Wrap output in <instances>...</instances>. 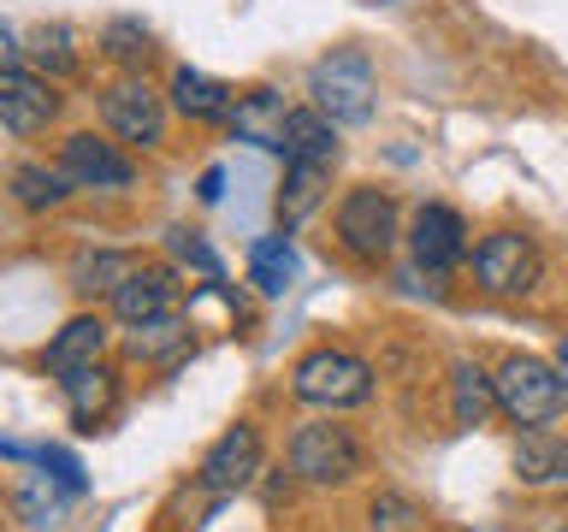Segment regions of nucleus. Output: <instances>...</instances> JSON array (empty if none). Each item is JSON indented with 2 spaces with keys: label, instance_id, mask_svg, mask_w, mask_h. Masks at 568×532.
I'll use <instances>...</instances> for the list:
<instances>
[{
  "label": "nucleus",
  "instance_id": "nucleus-1",
  "mask_svg": "<svg viewBox=\"0 0 568 532\" xmlns=\"http://www.w3.org/2000/svg\"><path fill=\"white\" fill-rule=\"evenodd\" d=\"M291 390H296V402L326 408V415H337V408H362L373 397V367L362 361V355L326 344V349H308L291 367Z\"/></svg>",
  "mask_w": 568,
  "mask_h": 532
},
{
  "label": "nucleus",
  "instance_id": "nucleus-24",
  "mask_svg": "<svg viewBox=\"0 0 568 532\" xmlns=\"http://www.w3.org/2000/svg\"><path fill=\"white\" fill-rule=\"evenodd\" d=\"M124 278H131V260L113 255V248L78 255V266H71V290H78V296H113Z\"/></svg>",
  "mask_w": 568,
  "mask_h": 532
},
{
  "label": "nucleus",
  "instance_id": "nucleus-31",
  "mask_svg": "<svg viewBox=\"0 0 568 532\" xmlns=\"http://www.w3.org/2000/svg\"><path fill=\"white\" fill-rule=\"evenodd\" d=\"M220 190H225V172H220V166H213V172L202 177V202H220Z\"/></svg>",
  "mask_w": 568,
  "mask_h": 532
},
{
  "label": "nucleus",
  "instance_id": "nucleus-15",
  "mask_svg": "<svg viewBox=\"0 0 568 532\" xmlns=\"http://www.w3.org/2000/svg\"><path fill=\"white\" fill-rule=\"evenodd\" d=\"M515 479L521 485H568V438L545 432V426H527L515 438Z\"/></svg>",
  "mask_w": 568,
  "mask_h": 532
},
{
  "label": "nucleus",
  "instance_id": "nucleus-17",
  "mask_svg": "<svg viewBox=\"0 0 568 532\" xmlns=\"http://www.w3.org/2000/svg\"><path fill=\"white\" fill-rule=\"evenodd\" d=\"M450 415H456V426H486L491 415H497V379H486L474 361H456L450 367Z\"/></svg>",
  "mask_w": 568,
  "mask_h": 532
},
{
  "label": "nucleus",
  "instance_id": "nucleus-32",
  "mask_svg": "<svg viewBox=\"0 0 568 532\" xmlns=\"http://www.w3.org/2000/svg\"><path fill=\"white\" fill-rule=\"evenodd\" d=\"M557 367L568 372V337H562V344H557Z\"/></svg>",
  "mask_w": 568,
  "mask_h": 532
},
{
  "label": "nucleus",
  "instance_id": "nucleus-12",
  "mask_svg": "<svg viewBox=\"0 0 568 532\" xmlns=\"http://www.w3.org/2000/svg\"><path fill=\"white\" fill-rule=\"evenodd\" d=\"M178 273L172 266H131V278L113 290V314L124 326H149V319H166L178 314Z\"/></svg>",
  "mask_w": 568,
  "mask_h": 532
},
{
  "label": "nucleus",
  "instance_id": "nucleus-3",
  "mask_svg": "<svg viewBox=\"0 0 568 532\" xmlns=\"http://www.w3.org/2000/svg\"><path fill=\"white\" fill-rule=\"evenodd\" d=\"M308 95L332 124H367L373 119V95H379V78H373V60L362 48H332L326 60L308 71Z\"/></svg>",
  "mask_w": 568,
  "mask_h": 532
},
{
  "label": "nucleus",
  "instance_id": "nucleus-29",
  "mask_svg": "<svg viewBox=\"0 0 568 532\" xmlns=\"http://www.w3.org/2000/svg\"><path fill=\"white\" fill-rule=\"evenodd\" d=\"M172 255L184 260V266H195V273H207V278H220V255H213V248L195 237V231H178L172 237Z\"/></svg>",
  "mask_w": 568,
  "mask_h": 532
},
{
  "label": "nucleus",
  "instance_id": "nucleus-14",
  "mask_svg": "<svg viewBox=\"0 0 568 532\" xmlns=\"http://www.w3.org/2000/svg\"><path fill=\"white\" fill-rule=\"evenodd\" d=\"M65 390V408H71V420L83 426V432H95V426L113 415V402H119V372L113 367H78V372H65L60 379Z\"/></svg>",
  "mask_w": 568,
  "mask_h": 532
},
{
  "label": "nucleus",
  "instance_id": "nucleus-26",
  "mask_svg": "<svg viewBox=\"0 0 568 532\" xmlns=\"http://www.w3.org/2000/svg\"><path fill=\"white\" fill-rule=\"evenodd\" d=\"M184 344H190L184 319L166 314V319H149V326H136V337H131V355H142V361H166V355H178Z\"/></svg>",
  "mask_w": 568,
  "mask_h": 532
},
{
  "label": "nucleus",
  "instance_id": "nucleus-25",
  "mask_svg": "<svg viewBox=\"0 0 568 532\" xmlns=\"http://www.w3.org/2000/svg\"><path fill=\"white\" fill-rule=\"evenodd\" d=\"M101 48H106V60H119V65H149L154 35H149V24H136V18H113V24L101 30Z\"/></svg>",
  "mask_w": 568,
  "mask_h": 532
},
{
  "label": "nucleus",
  "instance_id": "nucleus-20",
  "mask_svg": "<svg viewBox=\"0 0 568 532\" xmlns=\"http://www.w3.org/2000/svg\"><path fill=\"white\" fill-rule=\"evenodd\" d=\"M284 106L273 89H255V95H243L237 106H231V131L248 136V142H261V149H278V136H284Z\"/></svg>",
  "mask_w": 568,
  "mask_h": 532
},
{
  "label": "nucleus",
  "instance_id": "nucleus-8",
  "mask_svg": "<svg viewBox=\"0 0 568 532\" xmlns=\"http://www.w3.org/2000/svg\"><path fill=\"white\" fill-rule=\"evenodd\" d=\"M101 119L119 142H136V149H154L166 136V106L149 83H113L101 89Z\"/></svg>",
  "mask_w": 568,
  "mask_h": 532
},
{
  "label": "nucleus",
  "instance_id": "nucleus-4",
  "mask_svg": "<svg viewBox=\"0 0 568 532\" xmlns=\"http://www.w3.org/2000/svg\"><path fill=\"white\" fill-rule=\"evenodd\" d=\"M337 243H344L362 266L390 260V248H397V202L373 184L349 190L344 202H337Z\"/></svg>",
  "mask_w": 568,
  "mask_h": 532
},
{
  "label": "nucleus",
  "instance_id": "nucleus-6",
  "mask_svg": "<svg viewBox=\"0 0 568 532\" xmlns=\"http://www.w3.org/2000/svg\"><path fill=\"white\" fill-rule=\"evenodd\" d=\"M545 260L539 248H532V237H521V231H491L486 243L474 248V278L479 290L491 296H527L532 284H539Z\"/></svg>",
  "mask_w": 568,
  "mask_h": 532
},
{
  "label": "nucleus",
  "instance_id": "nucleus-19",
  "mask_svg": "<svg viewBox=\"0 0 568 532\" xmlns=\"http://www.w3.org/2000/svg\"><path fill=\"white\" fill-rule=\"evenodd\" d=\"M172 106H178V113H184V119H231V106H237V101H231V89L220 83V78H207V71H178V78H172Z\"/></svg>",
  "mask_w": 568,
  "mask_h": 532
},
{
  "label": "nucleus",
  "instance_id": "nucleus-23",
  "mask_svg": "<svg viewBox=\"0 0 568 532\" xmlns=\"http://www.w3.org/2000/svg\"><path fill=\"white\" fill-rule=\"evenodd\" d=\"M248 278H255L261 296H284V290H291V278H296L291 243H284V237H261L255 255H248Z\"/></svg>",
  "mask_w": 568,
  "mask_h": 532
},
{
  "label": "nucleus",
  "instance_id": "nucleus-27",
  "mask_svg": "<svg viewBox=\"0 0 568 532\" xmlns=\"http://www.w3.org/2000/svg\"><path fill=\"white\" fill-rule=\"evenodd\" d=\"M367 532H420V509L397 491H379L367 509Z\"/></svg>",
  "mask_w": 568,
  "mask_h": 532
},
{
  "label": "nucleus",
  "instance_id": "nucleus-7",
  "mask_svg": "<svg viewBox=\"0 0 568 532\" xmlns=\"http://www.w3.org/2000/svg\"><path fill=\"white\" fill-rule=\"evenodd\" d=\"M60 172L71 177V190H124V184L136 177L131 154H124L119 142H101L95 131L65 136V149H60Z\"/></svg>",
  "mask_w": 568,
  "mask_h": 532
},
{
  "label": "nucleus",
  "instance_id": "nucleus-30",
  "mask_svg": "<svg viewBox=\"0 0 568 532\" xmlns=\"http://www.w3.org/2000/svg\"><path fill=\"white\" fill-rule=\"evenodd\" d=\"M42 468H53V479H60V485L83 491V468H78V461H71L65 450H42Z\"/></svg>",
  "mask_w": 568,
  "mask_h": 532
},
{
  "label": "nucleus",
  "instance_id": "nucleus-33",
  "mask_svg": "<svg viewBox=\"0 0 568 532\" xmlns=\"http://www.w3.org/2000/svg\"><path fill=\"white\" fill-rule=\"evenodd\" d=\"M557 532H568V526H557Z\"/></svg>",
  "mask_w": 568,
  "mask_h": 532
},
{
  "label": "nucleus",
  "instance_id": "nucleus-11",
  "mask_svg": "<svg viewBox=\"0 0 568 532\" xmlns=\"http://www.w3.org/2000/svg\"><path fill=\"white\" fill-rule=\"evenodd\" d=\"M408 248H415V260L426 266V273H450V266L468 255V225H462L456 207L426 202L415 213V225H408Z\"/></svg>",
  "mask_w": 568,
  "mask_h": 532
},
{
  "label": "nucleus",
  "instance_id": "nucleus-28",
  "mask_svg": "<svg viewBox=\"0 0 568 532\" xmlns=\"http://www.w3.org/2000/svg\"><path fill=\"white\" fill-rule=\"evenodd\" d=\"M36 60H42V71H53V78H71L78 71V53H71V30L65 24H48V30H36Z\"/></svg>",
  "mask_w": 568,
  "mask_h": 532
},
{
  "label": "nucleus",
  "instance_id": "nucleus-13",
  "mask_svg": "<svg viewBox=\"0 0 568 532\" xmlns=\"http://www.w3.org/2000/svg\"><path fill=\"white\" fill-rule=\"evenodd\" d=\"M101 349H106V319L101 314H78V319H65V326L53 331L42 367L53 372V379H65V372H78V367H95Z\"/></svg>",
  "mask_w": 568,
  "mask_h": 532
},
{
  "label": "nucleus",
  "instance_id": "nucleus-21",
  "mask_svg": "<svg viewBox=\"0 0 568 532\" xmlns=\"http://www.w3.org/2000/svg\"><path fill=\"white\" fill-rule=\"evenodd\" d=\"M71 195V177L60 166H42V160H24V166H12V202L30 207V213H48L60 207Z\"/></svg>",
  "mask_w": 568,
  "mask_h": 532
},
{
  "label": "nucleus",
  "instance_id": "nucleus-18",
  "mask_svg": "<svg viewBox=\"0 0 568 532\" xmlns=\"http://www.w3.org/2000/svg\"><path fill=\"white\" fill-rule=\"evenodd\" d=\"M278 154L284 160H337V131L332 119L308 106V113H291L284 119V136H278Z\"/></svg>",
  "mask_w": 568,
  "mask_h": 532
},
{
  "label": "nucleus",
  "instance_id": "nucleus-10",
  "mask_svg": "<svg viewBox=\"0 0 568 532\" xmlns=\"http://www.w3.org/2000/svg\"><path fill=\"white\" fill-rule=\"evenodd\" d=\"M53 113H60V95H53L48 78H36L24 65L0 71V119H7L12 136H36Z\"/></svg>",
  "mask_w": 568,
  "mask_h": 532
},
{
  "label": "nucleus",
  "instance_id": "nucleus-5",
  "mask_svg": "<svg viewBox=\"0 0 568 532\" xmlns=\"http://www.w3.org/2000/svg\"><path fill=\"white\" fill-rule=\"evenodd\" d=\"M291 473L308 479V485H349L362 473V443H355L349 426L314 420L291 438Z\"/></svg>",
  "mask_w": 568,
  "mask_h": 532
},
{
  "label": "nucleus",
  "instance_id": "nucleus-9",
  "mask_svg": "<svg viewBox=\"0 0 568 532\" xmlns=\"http://www.w3.org/2000/svg\"><path fill=\"white\" fill-rule=\"evenodd\" d=\"M255 473H261V432H255L248 420H237V426H231V432L202 456V485H207L213 497H237Z\"/></svg>",
  "mask_w": 568,
  "mask_h": 532
},
{
  "label": "nucleus",
  "instance_id": "nucleus-22",
  "mask_svg": "<svg viewBox=\"0 0 568 532\" xmlns=\"http://www.w3.org/2000/svg\"><path fill=\"white\" fill-rule=\"evenodd\" d=\"M65 497H78V491L60 485L48 468L42 473H24V479H18V521H24V526H60Z\"/></svg>",
  "mask_w": 568,
  "mask_h": 532
},
{
  "label": "nucleus",
  "instance_id": "nucleus-2",
  "mask_svg": "<svg viewBox=\"0 0 568 532\" xmlns=\"http://www.w3.org/2000/svg\"><path fill=\"white\" fill-rule=\"evenodd\" d=\"M568 408V379L550 361H532V355H509L497 367V415L509 426H550Z\"/></svg>",
  "mask_w": 568,
  "mask_h": 532
},
{
  "label": "nucleus",
  "instance_id": "nucleus-16",
  "mask_svg": "<svg viewBox=\"0 0 568 532\" xmlns=\"http://www.w3.org/2000/svg\"><path fill=\"white\" fill-rule=\"evenodd\" d=\"M332 166H337V160H291V172H284V190H278V225H302L320 202H326Z\"/></svg>",
  "mask_w": 568,
  "mask_h": 532
}]
</instances>
